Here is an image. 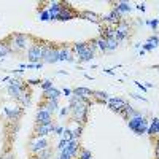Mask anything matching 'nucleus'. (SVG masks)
Listing matches in <instances>:
<instances>
[{
    "mask_svg": "<svg viewBox=\"0 0 159 159\" xmlns=\"http://www.w3.org/2000/svg\"><path fill=\"white\" fill-rule=\"evenodd\" d=\"M70 105V116L72 121L75 124H81L84 126L88 121V115H89V107H91V99H84L80 102H69Z\"/></svg>",
    "mask_w": 159,
    "mask_h": 159,
    "instance_id": "nucleus-1",
    "label": "nucleus"
},
{
    "mask_svg": "<svg viewBox=\"0 0 159 159\" xmlns=\"http://www.w3.org/2000/svg\"><path fill=\"white\" fill-rule=\"evenodd\" d=\"M8 43L11 48V52H21V51H27L30 46V38L25 34H13L8 38Z\"/></svg>",
    "mask_w": 159,
    "mask_h": 159,
    "instance_id": "nucleus-2",
    "label": "nucleus"
},
{
    "mask_svg": "<svg viewBox=\"0 0 159 159\" xmlns=\"http://www.w3.org/2000/svg\"><path fill=\"white\" fill-rule=\"evenodd\" d=\"M42 62L54 64L59 62V46L52 42H45L42 45Z\"/></svg>",
    "mask_w": 159,
    "mask_h": 159,
    "instance_id": "nucleus-3",
    "label": "nucleus"
},
{
    "mask_svg": "<svg viewBox=\"0 0 159 159\" xmlns=\"http://www.w3.org/2000/svg\"><path fill=\"white\" fill-rule=\"evenodd\" d=\"M127 126H129V129L134 132V134L143 135V134H147L148 126H150V121H148V119L145 118L143 115H140V116H132V118L127 119Z\"/></svg>",
    "mask_w": 159,
    "mask_h": 159,
    "instance_id": "nucleus-4",
    "label": "nucleus"
},
{
    "mask_svg": "<svg viewBox=\"0 0 159 159\" xmlns=\"http://www.w3.org/2000/svg\"><path fill=\"white\" fill-rule=\"evenodd\" d=\"M27 88V84H25L21 78H11L10 80V83L7 84V92H8V96L13 99V100H16L21 97L22 94V91Z\"/></svg>",
    "mask_w": 159,
    "mask_h": 159,
    "instance_id": "nucleus-5",
    "label": "nucleus"
},
{
    "mask_svg": "<svg viewBox=\"0 0 159 159\" xmlns=\"http://www.w3.org/2000/svg\"><path fill=\"white\" fill-rule=\"evenodd\" d=\"M40 124H52V113L46 110L45 105H40L35 115V126Z\"/></svg>",
    "mask_w": 159,
    "mask_h": 159,
    "instance_id": "nucleus-6",
    "label": "nucleus"
},
{
    "mask_svg": "<svg viewBox=\"0 0 159 159\" xmlns=\"http://www.w3.org/2000/svg\"><path fill=\"white\" fill-rule=\"evenodd\" d=\"M27 59L29 64H38L42 62V43H32L27 49Z\"/></svg>",
    "mask_w": 159,
    "mask_h": 159,
    "instance_id": "nucleus-7",
    "label": "nucleus"
},
{
    "mask_svg": "<svg viewBox=\"0 0 159 159\" xmlns=\"http://www.w3.org/2000/svg\"><path fill=\"white\" fill-rule=\"evenodd\" d=\"M80 148H81V145H80V140L73 139V140H69V142H67V145L64 147V150H61L59 153H65V154L72 156L73 159H78Z\"/></svg>",
    "mask_w": 159,
    "mask_h": 159,
    "instance_id": "nucleus-8",
    "label": "nucleus"
},
{
    "mask_svg": "<svg viewBox=\"0 0 159 159\" xmlns=\"http://www.w3.org/2000/svg\"><path fill=\"white\" fill-rule=\"evenodd\" d=\"M3 111H5L8 119H11V121H19V119L22 118V115H24V107H21V105H15V107H3Z\"/></svg>",
    "mask_w": 159,
    "mask_h": 159,
    "instance_id": "nucleus-9",
    "label": "nucleus"
},
{
    "mask_svg": "<svg viewBox=\"0 0 159 159\" xmlns=\"http://www.w3.org/2000/svg\"><path fill=\"white\" fill-rule=\"evenodd\" d=\"M46 148H49L46 137L35 139V140L30 143V154H40V153H42L43 150H46Z\"/></svg>",
    "mask_w": 159,
    "mask_h": 159,
    "instance_id": "nucleus-10",
    "label": "nucleus"
},
{
    "mask_svg": "<svg viewBox=\"0 0 159 159\" xmlns=\"http://www.w3.org/2000/svg\"><path fill=\"white\" fill-rule=\"evenodd\" d=\"M76 16H80V13H76L70 5L64 3V8H62L61 13H59L57 21H70V19H73V18H76Z\"/></svg>",
    "mask_w": 159,
    "mask_h": 159,
    "instance_id": "nucleus-11",
    "label": "nucleus"
},
{
    "mask_svg": "<svg viewBox=\"0 0 159 159\" xmlns=\"http://www.w3.org/2000/svg\"><path fill=\"white\" fill-rule=\"evenodd\" d=\"M59 62H75L73 49L67 45L59 46Z\"/></svg>",
    "mask_w": 159,
    "mask_h": 159,
    "instance_id": "nucleus-12",
    "label": "nucleus"
},
{
    "mask_svg": "<svg viewBox=\"0 0 159 159\" xmlns=\"http://www.w3.org/2000/svg\"><path fill=\"white\" fill-rule=\"evenodd\" d=\"M126 103H127V102H126L124 99H121V97H110L108 102H107L108 108H110L113 113H118V115H119V111H121V108L124 107Z\"/></svg>",
    "mask_w": 159,
    "mask_h": 159,
    "instance_id": "nucleus-13",
    "label": "nucleus"
},
{
    "mask_svg": "<svg viewBox=\"0 0 159 159\" xmlns=\"http://www.w3.org/2000/svg\"><path fill=\"white\" fill-rule=\"evenodd\" d=\"M113 5V10H116L119 15H126V13H130L132 10H134V7H132L129 2H124V0H118V2H111Z\"/></svg>",
    "mask_w": 159,
    "mask_h": 159,
    "instance_id": "nucleus-14",
    "label": "nucleus"
},
{
    "mask_svg": "<svg viewBox=\"0 0 159 159\" xmlns=\"http://www.w3.org/2000/svg\"><path fill=\"white\" fill-rule=\"evenodd\" d=\"M49 134H52V124H40V126H35V130H34L35 139H42V137H46Z\"/></svg>",
    "mask_w": 159,
    "mask_h": 159,
    "instance_id": "nucleus-15",
    "label": "nucleus"
},
{
    "mask_svg": "<svg viewBox=\"0 0 159 159\" xmlns=\"http://www.w3.org/2000/svg\"><path fill=\"white\" fill-rule=\"evenodd\" d=\"M64 8V2H51L49 7H48V11H49V15H51V21H57V16H59V13L61 10Z\"/></svg>",
    "mask_w": 159,
    "mask_h": 159,
    "instance_id": "nucleus-16",
    "label": "nucleus"
},
{
    "mask_svg": "<svg viewBox=\"0 0 159 159\" xmlns=\"http://www.w3.org/2000/svg\"><path fill=\"white\" fill-rule=\"evenodd\" d=\"M43 97H45V100H59L62 97V89H57L52 86L51 89L43 91Z\"/></svg>",
    "mask_w": 159,
    "mask_h": 159,
    "instance_id": "nucleus-17",
    "label": "nucleus"
},
{
    "mask_svg": "<svg viewBox=\"0 0 159 159\" xmlns=\"http://www.w3.org/2000/svg\"><path fill=\"white\" fill-rule=\"evenodd\" d=\"M119 115H121L126 121L129 118H132V116H140L142 113L140 111H137V110H134V107H132V105H129V103H126L124 107L121 108V111H119Z\"/></svg>",
    "mask_w": 159,
    "mask_h": 159,
    "instance_id": "nucleus-18",
    "label": "nucleus"
},
{
    "mask_svg": "<svg viewBox=\"0 0 159 159\" xmlns=\"http://www.w3.org/2000/svg\"><path fill=\"white\" fill-rule=\"evenodd\" d=\"M80 16H81L83 19L89 21V22H94V24H100V15H97V13L94 11H89V10H84L80 13Z\"/></svg>",
    "mask_w": 159,
    "mask_h": 159,
    "instance_id": "nucleus-19",
    "label": "nucleus"
},
{
    "mask_svg": "<svg viewBox=\"0 0 159 159\" xmlns=\"http://www.w3.org/2000/svg\"><path fill=\"white\" fill-rule=\"evenodd\" d=\"M147 134L153 139V137H159V118H153L150 121V126H148V130Z\"/></svg>",
    "mask_w": 159,
    "mask_h": 159,
    "instance_id": "nucleus-20",
    "label": "nucleus"
},
{
    "mask_svg": "<svg viewBox=\"0 0 159 159\" xmlns=\"http://www.w3.org/2000/svg\"><path fill=\"white\" fill-rule=\"evenodd\" d=\"M18 102L21 103V107H27V105H30V102H32V92H30L29 86L22 91V94H21V97L18 99Z\"/></svg>",
    "mask_w": 159,
    "mask_h": 159,
    "instance_id": "nucleus-21",
    "label": "nucleus"
},
{
    "mask_svg": "<svg viewBox=\"0 0 159 159\" xmlns=\"http://www.w3.org/2000/svg\"><path fill=\"white\" fill-rule=\"evenodd\" d=\"M92 99L97 103H107L108 99H110V94L105 91H92Z\"/></svg>",
    "mask_w": 159,
    "mask_h": 159,
    "instance_id": "nucleus-22",
    "label": "nucleus"
},
{
    "mask_svg": "<svg viewBox=\"0 0 159 159\" xmlns=\"http://www.w3.org/2000/svg\"><path fill=\"white\" fill-rule=\"evenodd\" d=\"M75 96H80V97H84V99H91L92 97V89L89 88H84V86H80V88H75L72 89Z\"/></svg>",
    "mask_w": 159,
    "mask_h": 159,
    "instance_id": "nucleus-23",
    "label": "nucleus"
},
{
    "mask_svg": "<svg viewBox=\"0 0 159 159\" xmlns=\"http://www.w3.org/2000/svg\"><path fill=\"white\" fill-rule=\"evenodd\" d=\"M43 105L46 107V110H48V111H51L52 115H54V113L61 108V107H59V100H45V103H43Z\"/></svg>",
    "mask_w": 159,
    "mask_h": 159,
    "instance_id": "nucleus-24",
    "label": "nucleus"
},
{
    "mask_svg": "<svg viewBox=\"0 0 159 159\" xmlns=\"http://www.w3.org/2000/svg\"><path fill=\"white\" fill-rule=\"evenodd\" d=\"M11 52V48H10V43H8V40H5V42H0V59L8 56Z\"/></svg>",
    "mask_w": 159,
    "mask_h": 159,
    "instance_id": "nucleus-25",
    "label": "nucleus"
},
{
    "mask_svg": "<svg viewBox=\"0 0 159 159\" xmlns=\"http://www.w3.org/2000/svg\"><path fill=\"white\" fill-rule=\"evenodd\" d=\"M145 43H147L151 49H156L159 46V37L157 35H151V37L147 38V42H145Z\"/></svg>",
    "mask_w": 159,
    "mask_h": 159,
    "instance_id": "nucleus-26",
    "label": "nucleus"
},
{
    "mask_svg": "<svg viewBox=\"0 0 159 159\" xmlns=\"http://www.w3.org/2000/svg\"><path fill=\"white\" fill-rule=\"evenodd\" d=\"M96 45H97V49H100L102 52H107V38L97 37L96 38Z\"/></svg>",
    "mask_w": 159,
    "mask_h": 159,
    "instance_id": "nucleus-27",
    "label": "nucleus"
},
{
    "mask_svg": "<svg viewBox=\"0 0 159 159\" xmlns=\"http://www.w3.org/2000/svg\"><path fill=\"white\" fill-rule=\"evenodd\" d=\"M118 46H119V43L115 38H107V52H113L115 49H118Z\"/></svg>",
    "mask_w": 159,
    "mask_h": 159,
    "instance_id": "nucleus-28",
    "label": "nucleus"
},
{
    "mask_svg": "<svg viewBox=\"0 0 159 159\" xmlns=\"http://www.w3.org/2000/svg\"><path fill=\"white\" fill-rule=\"evenodd\" d=\"M78 159H92V151H89L88 148H80Z\"/></svg>",
    "mask_w": 159,
    "mask_h": 159,
    "instance_id": "nucleus-29",
    "label": "nucleus"
},
{
    "mask_svg": "<svg viewBox=\"0 0 159 159\" xmlns=\"http://www.w3.org/2000/svg\"><path fill=\"white\" fill-rule=\"evenodd\" d=\"M83 127H84V126L76 124V127H75V129H72V137H73V139H76V140H80V137H81V134H83Z\"/></svg>",
    "mask_w": 159,
    "mask_h": 159,
    "instance_id": "nucleus-30",
    "label": "nucleus"
},
{
    "mask_svg": "<svg viewBox=\"0 0 159 159\" xmlns=\"http://www.w3.org/2000/svg\"><path fill=\"white\" fill-rule=\"evenodd\" d=\"M38 19H40V21H51V15H49L48 8L40 10V13H38Z\"/></svg>",
    "mask_w": 159,
    "mask_h": 159,
    "instance_id": "nucleus-31",
    "label": "nucleus"
},
{
    "mask_svg": "<svg viewBox=\"0 0 159 159\" xmlns=\"http://www.w3.org/2000/svg\"><path fill=\"white\" fill-rule=\"evenodd\" d=\"M40 159H52L51 156H52V150L51 148H46V150H43L40 154H37Z\"/></svg>",
    "mask_w": 159,
    "mask_h": 159,
    "instance_id": "nucleus-32",
    "label": "nucleus"
},
{
    "mask_svg": "<svg viewBox=\"0 0 159 159\" xmlns=\"http://www.w3.org/2000/svg\"><path fill=\"white\" fill-rule=\"evenodd\" d=\"M64 126L62 124H54L52 123V134H56V135H62L64 134Z\"/></svg>",
    "mask_w": 159,
    "mask_h": 159,
    "instance_id": "nucleus-33",
    "label": "nucleus"
},
{
    "mask_svg": "<svg viewBox=\"0 0 159 159\" xmlns=\"http://www.w3.org/2000/svg\"><path fill=\"white\" fill-rule=\"evenodd\" d=\"M61 139H64V140H73V137H72V129L70 127H65L64 129V134L61 135Z\"/></svg>",
    "mask_w": 159,
    "mask_h": 159,
    "instance_id": "nucleus-34",
    "label": "nucleus"
},
{
    "mask_svg": "<svg viewBox=\"0 0 159 159\" xmlns=\"http://www.w3.org/2000/svg\"><path fill=\"white\" fill-rule=\"evenodd\" d=\"M145 24L150 25L153 30H157V27H159V19H157V18H156V19H148V21H145Z\"/></svg>",
    "mask_w": 159,
    "mask_h": 159,
    "instance_id": "nucleus-35",
    "label": "nucleus"
},
{
    "mask_svg": "<svg viewBox=\"0 0 159 159\" xmlns=\"http://www.w3.org/2000/svg\"><path fill=\"white\" fill-rule=\"evenodd\" d=\"M40 86H42V89H43V91H48V89H51V88L54 86V84H52V81H51V80H43V81H42V84H40Z\"/></svg>",
    "mask_w": 159,
    "mask_h": 159,
    "instance_id": "nucleus-36",
    "label": "nucleus"
},
{
    "mask_svg": "<svg viewBox=\"0 0 159 159\" xmlns=\"http://www.w3.org/2000/svg\"><path fill=\"white\" fill-rule=\"evenodd\" d=\"M25 84H27V86H37V84H42V80H38V78H29L27 81H25Z\"/></svg>",
    "mask_w": 159,
    "mask_h": 159,
    "instance_id": "nucleus-37",
    "label": "nucleus"
},
{
    "mask_svg": "<svg viewBox=\"0 0 159 159\" xmlns=\"http://www.w3.org/2000/svg\"><path fill=\"white\" fill-rule=\"evenodd\" d=\"M130 97H132V99H135V100H140V102H143V103H147V102H148V99H147V97H143V96L137 94V92H132Z\"/></svg>",
    "mask_w": 159,
    "mask_h": 159,
    "instance_id": "nucleus-38",
    "label": "nucleus"
},
{
    "mask_svg": "<svg viewBox=\"0 0 159 159\" xmlns=\"http://www.w3.org/2000/svg\"><path fill=\"white\" fill-rule=\"evenodd\" d=\"M69 113H70V105H67V107H62V108L59 110V116H61V118L67 116Z\"/></svg>",
    "mask_w": 159,
    "mask_h": 159,
    "instance_id": "nucleus-39",
    "label": "nucleus"
},
{
    "mask_svg": "<svg viewBox=\"0 0 159 159\" xmlns=\"http://www.w3.org/2000/svg\"><path fill=\"white\" fill-rule=\"evenodd\" d=\"M62 94H64L65 97H69V99H70L72 94H73V91H72L70 88H64V89H62Z\"/></svg>",
    "mask_w": 159,
    "mask_h": 159,
    "instance_id": "nucleus-40",
    "label": "nucleus"
},
{
    "mask_svg": "<svg viewBox=\"0 0 159 159\" xmlns=\"http://www.w3.org/2000/svg\"><path fill=\"white\" fill-rule=\"evenodd\" d=\"M67 145V140H64V139H61L59 140V143H57V147H56V150L57 151H61V150H64V147Z\"/></svg>",
    "mask_w": 159,
    "mask_h": 159,
    "instance_id": "nucleus-41",
    "label": "nucleus"
},
{
    "mask_svg": "<svg viewBox=\"0 0 159 159\" xmlns=\"http://www.w3.org/2000/svg\"><path fill=\"white\" fill-rule=\"evenodd\" d=\"M134 84L140 89V91H143V92H147V88H145V84L142 83V81H134Z\"/></svg>",
    "mask_w": 159,
    "mask_h": 159,
    "instance_id": "nucleus-42",
    "label": "nucleus"
},
{
    "mask_svg": "<svg viewBox=\"0 0 159 159\" xmlns=\"http://www.w3.org/2000/svg\"><path fill=\"white\" fill-rule=\"evenodd\" d=\"M54 159H73L72 156H69V154H65V153H59V156L57 157H54Z\"/></svg>",
    "mask_w": 159,
    "mask_h": 159,
    "instance_id": "nucleus-43",
    "label": "nucleus"
},
{
    "mask_svg": "<svg viewBox=\"0 0 159 159\" xmlns=\"http://www.w3.org/2000/svg\"><path fill=\"white\" fill-rule=\"evenodd\" d=\"M137 10H139V11H143V13H145V10H147V7H145V3H139V5H137Z\"/></svg>",
    "mask_w": 159,
    "mask_h": 159,
    "instance_id": "nucleus-44",
    "label": "nucleus"
},
{
    "mask_svg": "<svg viewBox=\"0 0 159 159\" xmlns=\"http://www.w3.org/2000/svg\"><path fill=\"white\" fill-rule=\"evenodd\" d=\"M3 159H15V156L11 153H3Z\"/></svg>",
    "mask_w": 159,
    "mask_h": 159,
    "instance_id": "nucleus-45",
    "label": "nucleus"
},
{
    "mask_svg": "<svg viewBox=\"0 0 159 159\" xmlns=\"http://www.w3.org/2000/svg\"><path fill=\"white\" fill-rule=\"evenodd\" d=\"M103 73H107V75H115L113 69H103Z\"/></svg>",
    "mask_w": 159,
    "mask_h": 159,
    "instance_id": "nucleus-46",
    "label": "nucleus"
},
{
    "mask_svg": "<svg viewBox=\"0 0 159 159\" xmlns=\"http://www.w3.org/2000/svg\"><path fill=\"white\" fill-rule=\"evenodd\" d=\"M35 69H43V62H38V64H35Z\"/></svg>",
    "mask_w": 159,
    "mask_h": 159,
    "instance_id": "nucleus-47",
    "label": "nucleus"
},
{
    "mask_svg": "<svg viewBox=\"0 0 159 159\" xmlns=\"http://www.w3.org/2000/svg\"><path fill=\"white\" fill-rule=\"evenodd\" d=\"M143 84H145V88H147V89H148V88H153V86H154L153 83H148V81H147V83H143Z\"/></svg>",
    "mask_w": 159,
    "mask_h": 159,
    "instance_id": "nucleus-48",
    "label": "nucleus"
},
{
    "mask_svg": "<svg viewBox=\"0 0 159 159\" xmlns=\"http://www.w3.org/2000/svg\"><path fill=\"white\" fill-rule=\"evenodd\" d=\"M154 148H159V137H156V142H154Z\"/></svg>",
    "mask_w": 159,
    "mask_h": 159,
    "instance_id": "nucleus-49",
    "label": "nucleus"
},
{
    "mask_svg": "<svg viewBox=\"0 0 159 159\" xmlns=\"http://www.w3.org/2000/svg\"><path fill=\"white\" fill-rule=\"evenodd\" d=\"M57 75H69V73H67V72H64V70H59Z\"/></svg>",
    "mask_w": 159,
    "mask_h": 159,
    "instance_id": "nucleus-50",
    "label": "nucleus"
},
{
    "mask_svg": "<svg viewBox=\"0 0 159 159\" xmlns=\"http://www.w3.org/2000/svg\"><path fill=\"white\" fill-rule=\"evenodd\" d=\"M30 159H40V157H38L37 154H32V156H30Z\"/></svg>",
    "mask_w": 159,
    "mask_h": 159,
    "instance_id": "nucleus-51",
    "label": "nucleus"
},
{
    "mask_svg": "<svg viewBox=\"0 0 159 159\" xmlns=\"http://www.w3.org/2000/svg\"><path fill=\"white\" fill-rule=\"evenodd\" d=\"M154 159H159V157H154Z\"/></svg>",
    "mask_w": 159,
    "mask_h": 159,
    "instance_id": "nucleus-52",
    "label": "nucleus"
},
{
    "mask_svg": "<svg viewBox=\"0 0 159 159\" xmlns=\"http://www.w3.org/2000/svg\"><path fill=\"white\" fill-rule=\"evenodd\" d=\"M0 83H2V80H0Z\"/></svg>",
    "mask_w": 159,
    "mask_h": 159,
    "instance_id": "nucleus-53",
    "label": "nucleus"
}]
</instances>
